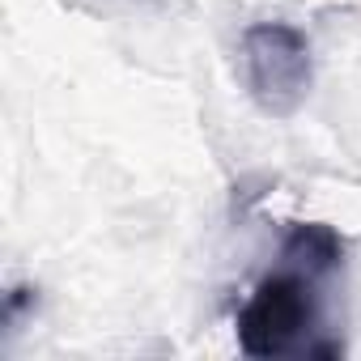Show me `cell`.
Returning a JSON list of instances; mask_svg holds the SVG:
<instances>
[{"instance_id":"obj_1","label":"cell","mask_w":361,"mask_h":361,"mask_svg":"<svg viewBox=\"0 0 361 361\" xmlns=\"http://www.w3.org/2000/svg\"><path fill=\"white\" fill-rule=\"evenodd\" d=\"M331 272L281 243V264L268 272L238 310V348L247 357L272 361L289 353L314 357V331L323 323V281Z\"/></svg>"},{"instance_id":"obj_2","label":"cell","mask_w":361,"mask_h":361,"mask_svg":"<svg viewBox=\"0 0 361 361\" xmlns=\"http://www.w3.org/2000/svg\"><path fill=\"white\" fill-rule=\"evenodd\" d=\"M238 64H243V85L264 115H272V119L298 115V106L310 94V77H314L310 43L302 30H293L285 22L247 26Z\"/></svg>"}]
</instances>
